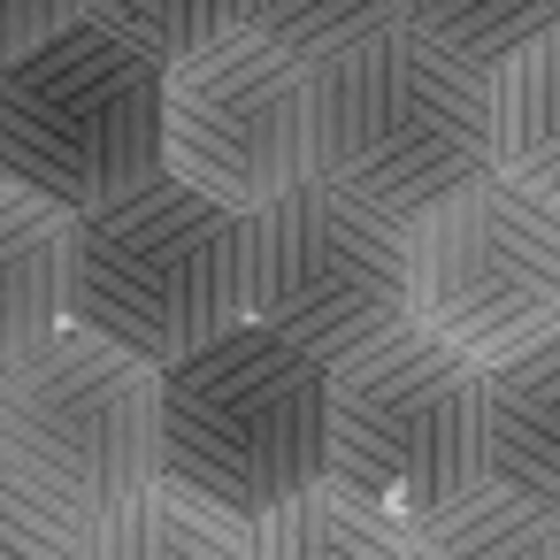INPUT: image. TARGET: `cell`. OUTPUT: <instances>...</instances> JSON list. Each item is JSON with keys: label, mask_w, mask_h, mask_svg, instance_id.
<instances>
[{"label": "cell", "mask_w": 560, "mask_h": 560, "mask_svg": "<svg viewBox=\"0 0 560 560\" xmlns=\"http://www.w3.org/2000/svg\"><path fill=\"white\" fill-rule=\"evenodd\" d=\"M491 415V483L560 514V338L483 376Z\"/></svg>", "instance_id": "8fae6325"}, {"label": "cell", "mask_w": 560, "mask_h": 560, "mask_svg": "<svg viewBox=\"0 0 560 560\" xmlns=\"http://www.w3.org/2000/svg\"><path fill=\"white\" fill-rule=\"evenodd\" d=\"M491 177L560 215V32L491 70Z\"/></svg>", "instance_id": "7c38bea8"}, {"label": "cell", "mask_w": 560, "mask_h": 560, "mask_svg": "<svg viewBox=\"0 0 560 560\" xmlns=\"http://www.w3.org/2000/svg\"><path fill=\"white\" fill-rule=\"evenodd\" d=\"M246 560H415V529L361 506L338 483H315L307 499L246 529Z\"/></svg>", "instance_id": "4fadbf2b"}, {"label": "cell", "mask_w": 560, "mask_h": 560, "mask_svg": "<svg viewBox=\"0 0 560 560\" xmlns=\"http://www.w3.org/2000/svg\"><path fill=\"white\" fill-rule=\"evenodd\" d=\"M330 483L407 529L483 491L491 483L483 369H468L422 330H399L376 353L330 369Z\"/></svg>", "instance_id": "8992f818"}, {"label": "cell", "mask_w": 560, "mask_h": 560, "mask_svg": "<svg viewBox=\"0 0 560 560\" xmlns=\"http://www.w3.org/2000/svg\"><path fill=\"white\" fill-rule=\"evenodd\" d=\"M78 223L62 200L0 177V361L62 338L78 315Z\"/></svg>", "instance_id": "30bf717a"}, {"label": "cell", "mask_w": 560, "mask_h": 560, "mask_svg": "<svg viewBox=\"0 0 560 560\" xmlns=\"http://www.w3.org/2000/svg\"><path fill=\"white\" fill-rule=\"evenodd\" d=\"M85 24H101V32H116L139 55L177 70V62L246 32V0H85Z\"/></svg>", "instance_id": "ac0fdd59"}, {"label": "cell", "mask_w": 560, "mask_h": 560, "mask_svg": "<svg viewBox=\"0 0 560 560\" xmlns=\"http://www.w3.org/2000/svg\"><path fill=\"white\" fill-rule=\"evenodd\" d=\"M0 483H24L85 522L162 483V369L62 330L0 369Z\"/></svg>", "instance_id": "5b68a950"}, {"label": "cell", "mask_w": 560, "mask_h": 560, "mask_svg": "<svg viewBox=\"0 0 560 560\" xmlns=\"http://www.w3.org/2000/svg\"><path fill=\"white\" fill-rule=\"evenodd\" d=\"M415 330L468 369H506L560 338V215L506 177L415 223Z\"/></svg>", "instance_id": "ba28073f"}, {"label": "cell", "mask_w": 560, "mask_h": 560, "mask_svg": "<svg viewBox=\"0 0 560 560\" xmlns=\"http://www.w3.org/2000/svg\"><path fill=\"white\" fill-rule=\"evenodd\" d=\"M407 16H415V0H246V32L284 47L307 70H323L369 39L407 32Z\"/></svg>", "instance_id": "e0dca14e"}, {"label": "cell", "mask_w": 560, "mask_h": 560, "mask_svg": "<svg viewBox=\"0 0 560 560\" xmlns=\"http://www.w3.org/2000/svg\"><path fill=\"white\" fill-rule=\"evenodd\" d=\"M415 560H560V514L506 483H483L415 529Z\"/></svg>", "instance_id": "9a60e30c"}, {"label": "cell", "mask_w": 560, "mask_h": 560, "mask_svg": "<svg viewBox=\"0 0 560 560\" xmlns=\"http://www.w3.org/2000/svg\"><path fill=\"white\" fill-rule=\"evenodd\" d=\"M0 162L70 215L147 192L170 177V62L101 24L0 62Z\"/></svg>", "instance_id": "277c9868"}, {"label": "cell", "mask_w": 560, "mask_h": 560, "mask_svg": "<svg viewBox=\"0 0 560 560\" xmlns=\"http://www.w3.org/2000/svg\"><path fill=\"white\" fill-rule=\"evenodd\" d=\"M315 177L392 215L430 223L491 177V78L445 47L392 32L315 70Z\"/></svg>", "instance_id": "6da1fadb"}, {"label": "cell", "mask_w": 560, "mask_h": 560, "mask_svg": "<svg viewBox=\"0 0 560 560\" xmlns=\"http://www.w3.org/2000/svg\"><path fill=\"white\" fill-rule=\"evenodd\" d=\"M407 32L491 78L514 55H529L537 39L560 32V0H415Z\"/></svg>", "instance_id": "2e32d148"}, {"label": "cell", "mask_w": 560, "mask_h": 560, "mask_svg": "<svg viewBox=\"0 0 560 560\" xmlns=\"http://www.w3.org/2000/svg\"><path fill=\"white\" fill-rule=\"evenodd\" d=\"M85 24V0H0V55L24 62Z\"/></svg>", "instance_id": "ffe728a7"}, {"label": "cell", "mask_w": 560, "mask_h": 560, "mask_svg": "<svg viewBox=\"0 0 560 560\" xmlns=\"http://www.w3.org/2000/svg\"><path fill=\"white\" fill-rule=\"evenodd\" d=\"M0 560H93V522L24 483H0Z\"/></svg>", "instance_id": "d6986e66"}, {"label": "cell", "mask_w": 560, "mask_h": 560, "mask_svg": "<svg viewBox=\"0 0 560 560\" xmlns=\"http://www.w3.org/2000/svg\"><path fill=\"white\" fill-rule=\"evenodd\" d=\"M78 330L177 369L254 323L246 300V215L154 177L147 192L78 223Z\"/></svg>", "instance_id": "3957f363"}, {"label": "cell", "mask_w": 560, "mask_h": 560, "mask_svg": "<svg viewBox=\"0 0 560 560\" xmlns=\"http://www.w3.org/2000/svg\"><path fill=\"white\" fill-rule=\"evenodd\" d=\"M246 300L261 330L323 369H346L415 330V231L330 177H307L246 215Z\"/></svg>", "instance_id": "52a82bcc"}, {"label": "cell", "mask_w": 560, "mask_h": 560, "mask_svg": "<svg viewBox=\"0 0 560 560\" xmlns=\"http://www.w3.org/2000/svg\"><path fill=\"white\" fill-rule=\"evenodd\" d=\"M170 177L261 215L315 177V70L238 32L170 70Z\"/></svg>", "instance_id": "9c48e42d"}, {"label": "cell", "mask_w": 560, "mask_h": 560, "mask_svg": "<svg viewBox=\"0 0 560 560\" xmlns=\"http://www.w3.org/2000/svg\"><path fill=\"white\" fill-rule=\"evenodd\" d=\"M93 560H246V522L154 483L93 522Z\"/></svg>", "instance_id": "5bb4252c"}, {"label": "cell", "mask_w": 560, "mask_h": 560, "mask_svg": "<svg viewBox=\"0 0 560 560\" xmlns=\"http://www.w3.org/2000/svg\"><path fill=\"white\" fill-rule=\"evenodd\" d=\"M162 483L246 529L330 483V369L261 323L162 369Z\"/></svg>", "instance_id": "7a4b0ae2"}]
</instances>
